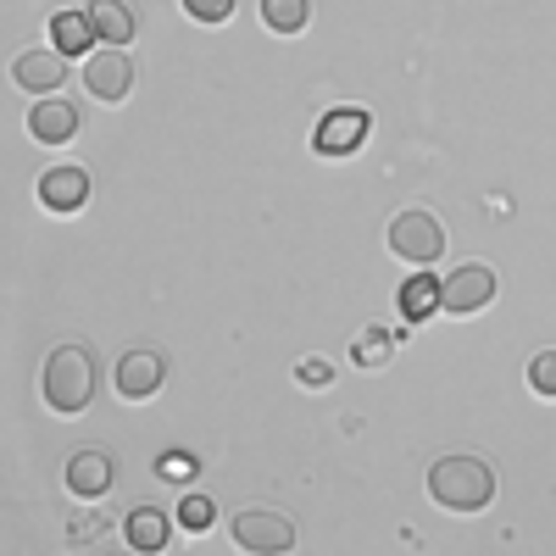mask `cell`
<instances>
[{"label":"cell","mask_w":556,"mask_h":556,"mask_svg":"<svg viewBox=\"0 0 556 556\" xmlns=\"http://www.w3.org/2000/svg\"><path fill=\"white\" fill-rule=\"evenodd\" d=\"M84 201H89V173L84 167H45L39 173V206L45 212L73 217V212H84Z\"/></svg>","instance_id":"9"},{"label":"cell","mask_w":556,"mask_h":556,"mask_svg":"<svg viewBox=\"0 0 556 556\" xmlns=\"http://www.w3.org/2000/svg\"><path fill=\"white\" fill-rule=\"evenodd\" d=\"M440 312V278H429V267H417L401 285V317L406 323H429Z\"/></svg>","instance_id":"14"},{"label":"cell","mask_w":556,"mask_h":556,"mask_svg":"<svg viewBox=\"0 0 556 556\" xmlns=\"http://www.w3.org/2000/svg\"><path fill=\"white\" fill-rule=\"evenodd\" d=\"M228 534H235L240 551H256V556H278L295 545V523L285 513H273V506H240Z\"/></svg>","instance_id":"4"},{"label":"cell","mask_w":556,"mask_h":556,"mask_svg":"<svg viewBox=\"0 0 556 556\" xmlns=\"http://www.w3.org/2000/svg\"><path fill=\"white\" fill-rule=\"evenodd\" d=\"M190 473H195V462L184 456V451H167L162 456V479H190Z\"/></svg>","instance_id":"23"},{"label":"cell","mask_w":556,"mask_h":556,"mask_svg":"<svg viewBox=\"0 0 556 556\" xmlns=\"http://www.w3.org/2000/svg\"><path fill=\"white\" fill-rule=\"evenodd\" d=\"M390 356H395V334L379 329V323H374V329H362L356 345H351V362H356V367H384Z\"/></svg>","instance_id":"18"},{"label":"cell","mask_w":556,"mask_h":556,"mask_svg":"<svg viewBox=\"0 0 556 556\" xmlns=\"http://www.w3.org/2000/svg\"><path fill=\"white\" fill-rule=\"evenodd\" d=\"M84 89L96 101H123L134 89V62L123 56V45H96L84 56Z\"/></svg>","instance_id":"7"},{"label":"cell","mask_w":556,"mask_h":556,"mask_svg":"<svg viewBox=\"0 0 556 556\" xmlns=\"http://www.w3.org/2000/svg\"><path fill=\"white\" fill-rule=\"evenodd\" d=\"M51 45L62 56H89L96 51V23H89V12H56L51 17Z\"/></svg>","instance_id":"13"},{"label":"cell","mask_w":556,"mask_h":556,"mask_svg":"<svg viewBox=\"0 0 556 556\" xmlns=\"http://www.w3.org/2000/svg\"><path fill=\"white\" fill-rule=\"evenodd\" d=\"M184 12H190L201 28H217V23L235 17V0H184Z\"/></svg>","instance_id":"21"},{"label":"cell","mask_w":556,"mask_h":556,"mask_svg":"<svg viewBox=\"0 0 556 556\" xmlns=\"http://www.w3.org/2000/svg\"><path fill=\"white\" fill-rule=\"evenodd\" d=\"M495 301V273L484 262H462L451 278H440V312L451 317H473Z\"/></svg>","instance_id":"5"},{"label":"cell","mask_w":556,"mask_h":556,"mask_svg":"<svg viewBox=\"0 0 556 556\" xmlns=\"http://www.w3.org/2000/svg\"><path fill=\"white\" fill-rule=\"evenodd\" d=\"M178 523L190 529V534H206V529L217 523V506H212L206 495H184V501H178Z\"/></svg>","instance_id":"19"},{"label":"cell","mask_w":556,"mask_h":556,"mask_svg":"<svg viewBox=\"0 0 556 556\" xmlns=\"http://www.w3.org/2000/svg\"><path fill=\"white\" fill-rule=\"evenodd\" d=\"M429 495L456 518H473L495 501V473L484 456H440L429 468Z\"/></svg>","instance_id":"1"},{"label":"cell","mask_w":556,"mask_h":556,"mask_svg":"<svg viewBox=\"0 0 556 556\" xmlns=\"http://www.w3.org/2000/svg\"><path fill=\"white\" fill-rule=\"evenodd\" d=\"M529 390H534L540 401H556V351H540V356L529 362Z\"/></svg>","instance_id":"20"},{"label":"cell","mask_w":556,"mask_h":556,"mask_svg":"<svg viewBox=\"0 0 556 556\" xmlns=\"http://www.w3.org/2000/svg\"><path fill=\"white\" fill-rule=\"evenodd\" d=\"M262 23L273 34H301L312 23V0H262Z\"/></svg>","instance_id":"17"},{"label":"cell","mask_w":556,"mask_h":556,"mask_svg":"<svg viewBox=\"0 0 556 556\" xmlns=\"http://www.w3.org/2000/svg\"><path fill=\"white\" fill-rule=\"evenodd\" d=\"M390 251H395L401 262H412V267H434V262L445 256V228H440V217L424 212V206L401 212V217L390 223Z\"/></svg>","instance_id":"3"},{"label":"cell","mask_w":556,"mask_h":556,"mask_svg":"<svg viewBox=\"0 0 556 556\" xmlns=\"http://www.w3.org/2000/svg\"><path fill=\"white\" fill-rule=\"evenodd\" d=\"M89 23H96V39L101 45H128L134 39V12H128V0H89Z\"/></svg>","instance_id":"15"},{"label":"cell","mask_w":556,"mask_h":556,"mask_svg":"<svg viewBox=\"0 0 556 556\" xmlns=\"http://www.w3.org/2000/svg\"><path fill=\"white\" fill-rule=\"evenodd\" d=\"M367 128H374L367 106H334L329 117L317 123V134H312V151H317V156H329V162H345V156H356V151H362Z\"/></svg>","instance_id":"6"},{"label":"cell","mask_w":556,"mask_h":556,"mask_svg":"<svg viewBox=\"0 0 556 556\" xmlns=\"http://www.w3.org/2000/svg\"><path fill=\"white\" fill-rule=\"evenodd\" d=\"M112 484H117V462H112L106 451H78V456H67V490H73L78 501H101Z\"/></svg>","instance_id":"11"},{"label":"cell","mask_w":556,"mask_h":556,"mask_svg":"<svg viewBox=\"0 0 556 556\" xmlns=\"http://www.w3.org/2000/svg\"><path fill=\"white\" fill-rule=\"evenodd\" d=\"M73 134H78V106H73V101L45 96V101L28 112V139H34V146H67Z\"/></svg>","instance_id":"12"},{"label":"cell","mask_w":556,"mask_h":556,"mask_svg":"<svg viewBox=\"0 0 556 556\" xmlns=\"http://www.w3.org/2000/svg\"><path fill=\"white\" fill-rule=\"evenodd\" d=\"M123 540H128L134 551H162V545H167V518L156 513V506H134L128 523H123Z\"/></svg>","instance_id":"16"},{"label":"cell","mask_w":556,"mask_h":556,"mask_svg":"<svg viewBox=\"0 0 556 556\" xmlns=\"http://www.w3.org/2000/svg\"><path fill=\"white\" fill-rule=\"evenodd\" d=\"M45 406L73 417L84 412L89 401H96V356H89L84 345H56L51 356H45Z\"/></svg>","instance_id":"2"},{"label":"cell","mask_w":556,"mask_h":556,"mask_svg":"<svg viewBox=\"0 0 556 556\" xmlns=\"http://www.w3.org/2000/svg\"><path fill=\"white\" fill-rule=\"evenodd\" d=\"M162 384H167V356L162 351H123V362H117V374H112V390L123 395V401H151V395H162Z\"/></svg>","instance_id":"8"},{"label":"cell","mask_w":556,"mask_h":556,"mask_svg":"<svg viewBox=\"0 0 556 556\" xmlns=\"http://www.w3.org/2000/svg\"><path fill=\"white\" fill-rule=\"evenodd\" d=\"M295 379H301L306 390H323V384H334V367L323 362V356H306V362L295 367Z\"/></svg>","instance_id":"22"},{"label":"cell","mask_w":556,"mask_h":556,"mask_svg":"<svg viewBox=\"0 0 556 556\" xmlns=\"http://www.w3.org/2000/svg\"><path fill=\"white\" fill-rule=\"evenodd\" d=\"M12 84L17 89H28V96H56V89L67 84V56L56 51H23L17 62H12Z\"/></svg>","instance_id":"10"}]
</instances>
